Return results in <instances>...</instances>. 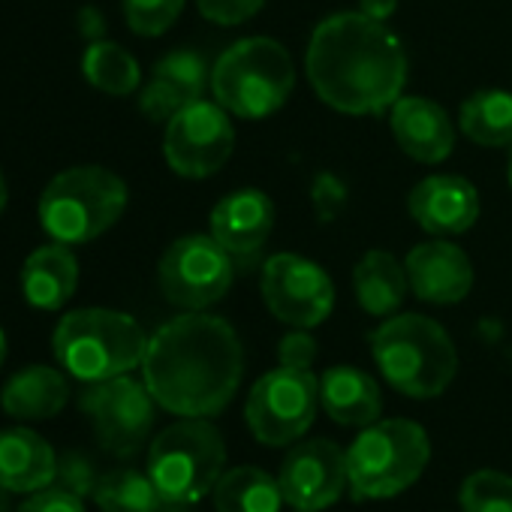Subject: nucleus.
Wrapping results in <instances>:
<instances>
[{
	"mask_svg": "<svg viewBox=\"0 0 512 512\" xmlns=\"http://www.w3.org/2000/svg\"><path fill=\"white\" fill-rule=\"evenodd\" d=\"M244 350L235 329L211 314L187 311L148 338L142 380L157 407L181 419L217 416L238 392Z\"/></svg>",
	"mask_w": 512,
	"mask_h": 512,
	"instance_id": "f257e3e1",
	"label": "nucleus"
},
{
	"mask_svg": "<svg viewBox=\"0 0 512 512\" xmlns=\"http://www.w3.org/2000/svg\"><path fill=\"white\" fill-rule=\"evenodd\" d=\"M320 404L338 425L368 428L380 419L383 395L374 377L353 365H338L320 377Z\"/></svg>",
	"mask_w": 512,
	"mask_h": 512,
	"instance_id": "4be33fe9",
	"label": "nucleus"
},
{
	"mask_svg": "<svg viewBox=\"0 0 512 512\" xmlns=\"http://www.w3.org/2000/svg\"><path fill=\"white\" fill-rule=\"evenodd\" d=\"M199 13L214 25H241L263 10L266 0H196Z\"/></svg>",
	"mask_w": 512,
	"mask_h": 512,
	"instance_id": "2f4dec72",
	"label": "nucleus"
},
{
	"mask_svg": "<svg viewBox=\"0 0 512 512\" xmlns=\"http://www.w3.org/2000/svg\"><path fill=\"white\" fill-rule=\"evenodd\" d=\"M97 482H100L97 467H94V461L85 452L70 449V452L58 455V467H55V482L52 485H58L64 491H73L76 497H94Z\"/></svg>",
	"mask_w": 512,
	"mask_h": 512,
	"instance_id": "7c9ffc66",
	"label": "nucleus"
},
{
	"mask_svg": "<svg viewBox=\"0 0 512 512\" xmlns=\"http://www.w3.org/2000/svg\"><path fill=\"white\" fill-rule=\"evenodd\" d=\"M395 10H398V0H359V13L374 22H386Z\"/></svg>",
	"mask_w": 512,
	"mask_h": 512,
	"instance_id": "c9c22d12",
	"label": "nucleus"
},
{
	"mask_svg": "<svg viewBox=\"0 0 512 512\" xmlns=\"http://www.w3.org/2000/svg\"><path fill=\"white\" fill-rule=\"evenodd\" d=\"M4 208H7V181L0 175V214H4Z\"/></svg>",
	"mask_w": 512,
	"mask_h": 512,
	"instance_id": "e433bc0d",
	"label": "nucleus"
},
{
	"mask_svg": "<svg viewBox=\"0 0 512 512\" xmlns=\"http://www.w3.org/2000/svg\"><path fill=\"white\" fill-rule=\"evenodd\" d=\"M79 287V263L70 244L37 247L22 266V293L37 311H61Z\"/></svg>",
	"mask_w": 512,
	"mask_h": 512,
	"instance_id": "412c9836",
	"label": "nucleus"
},
{
	"mask_svg": "<svg viewBox=\"0 0 512 512\" xmlns=\"http://www.w3.org/2000/svg\"><path fill=\"white\" fill-rule=\"evenodd\" d=\"M320 404V383L305 368H275L253 383L247 395V425L266 446L296 443L314 422Z\"/></svg>",
	"mask_w": 512,
	"mask_h": 512,
	"instance_id": "9d476101",
	"label": "nucleus"
},
{
	"mask_svg": "<svg viewBox=\"0 0 512 512\" xmlns=\"http://www.w3.org/2000/svg\"><path fill=\"white\" fill-rule=\"evenodd\" d=\"M67 398V377L49 365H28L16 371L0 392V404L13 419H52L67 407Z\"/></svg>",
	"mask_w": 512,
	"mask_h": 512,
	"instance_id": "5701e85b",
	"label": "nucleus"
},
{
	"mask_svg": "<svg viewBox=\"0 0 512 512\" xmlns=\"http://www.w3.org/2000/svg\"><path fill=\"white\" fill-rule=\"evenodd\" d=\"M275 226V205L263 190H235L211 211V235L232 256H253Z\"/></svg>",
	"mask_w": 512,
	"mask_h": 512,
	"instance_id": "a211bd4d",
	"label": "nucleus"
},
{
	"mask_svg": "<svg viewBox=\"0 0 512 512\" xmlns=\"http://www.w3.org/2000/svg\"><path fill=\"white\" fill-rule=\"evenodd\" d=\"M79 407L85 416H91L100 446L118 458H130L145 446L157 413V401L145 380L139 383L127 374L88 383Z\"/></svg>",
	"mask_w": 512,
	"mask_h": 512,
	"instance_id": "9b49d317",
	"label": "nucleus"
},
{
	"mask_svg": "<svg viewBox=\"0 0 512 512\" xmlns=\"http://www.w3.org/2000/svg\"><path fill=\"white\" fill-rule=\"evenodd\" d=\"M461 512H512V479L500 470H476L458 491Z\"/></svg>",
	"mask_w": 512,
	"mask_h": 512,
	"instance_id": "c85d7f7f",
	"label": "nucleus"
},
{
	"mask_svg": "<svg viewBox=\"0 0 512 512\" xmlns=\"http://www.w3.org/2000/svg\"><path fill=\"white\" fill-rule=\"evenodd\" d=\"M4 359H7V338L0 332V365H4Z\"/></svg>",
	"mask_w": 512,
	"mask_h": 512,
	"instance_id": "4c0bfd02",
	"label": "nucleus"
},
{
	"mask_svg": "<svg viewBox=\"0 0 512 512\" xmlns=\"http://www.w3.org/2000/svg\"><path fill=\"white\" fill-rule=\"evenodd\" d=\"M226 446L205 419H181L163 428L148 449V476L166 506H190L211 494L223 476Z\"/></svg>",
	"mask_w": 512,
	"mask_h": 512,
	"instance_id": "6e6552de",
	"label": "nucleus"
},
{
	"mask_svg": "<svg viewBox=\"0 0 512 512\" xmlns=\"http://www.w3.org/2000/svg\"><path fill=\"white\" fill-rule=\"evenodd\" d=\"M16 512H85V503L73 491L52 485V488L34 491V497H28Z\"/></svg>",
	"mask_w": 512,
	"mask_h": 512,
	"instance_id": "473e14b6",
	"label": "nucleus"
},
{
	"mask_svg": "<svg viewBox=\"0 0 512 512\" xmlns=\"http://www.w3.org/2000/svg\"><path fill=\"white\" fill-rule=\"evenodd\" d=\"M208 82H211V73H208L202 55H196L190 49L169 52L163 61H157L154 76L139 97V109L151 121H169L184 106L202 100Z\"/></svg>",
	"mask_w": 512,
	"mask_h": 512,
	"instance_id": "f3484780",
	"label": "nucleus"
},
{
	"mask_svg": "<svg viewBox=\"0 0 512 512\" xmlns=\"http://www.w3.org/2000/svg\"><path fill=\"white\" fill-rule=\"evenodd\" d=\"M127 208V184L103 166H76L49 181L40 196V226L52 241L88 244L112 229Z\"/></svg>",
	"mask_w": 512,
	"mask_h": 512,
	"instance_id": "423d86ee",
	"label": "nucleus"
},
{
	"mask_svg": "<svg viewBox=\"0 0 512 512\" xmlns=\"http://www.w3.org/2000/svg\"><path fill=\"white\" fill-rule=\"evenodd\" d=\"M184 10V0H124V19L139 37L166 34Z\"/></svg>",
	"mask_w": 512,
	"mask_h": 512,
	"instance_id": "c756f323",
	"label": "nucleus"
},
{
	"mask_svg": "<svg viewBox=\"0 0 512 512\" xmlns=\"http://www.w3.org/2000/svg\"><path fill=\"white\" fill-rule=\"evenodd\" d=\"M461 133L488 148L512 145V94L509 91H476L464 100L458 115Z\"/></svg>",
	"mask_w": 512,
	"mask_h": 512,
	"instance_id": "a878e982",
	"label": "nucleus"
},
{
	"mask_svg": "<svg viewBox=\"0 0 512 512\" xmlns=\"http://www.w3.org/2000/svg\"><path fill=\"white\" fill-rule=\"evenodd\" d=\"M353 290L362 311L371 317H389L401 308L410 290L407 269L386 250H368L353 272Z\"/></svg>",
	"mask_w": 512,
	"mask_h": 512,
	"instance_id": "b1692460",
	"label": "nucleus"
},
{
	"mask_svg": "<svg viewBox=\"0 0 512 512\" xmlns=\"http://www.w3.org/2000/svg\"><path fill=\"white\" fill-rule=\"evenodd\" d=\"M94 500L100 512H163L166 500L160 497L151 476L139 470H112L100 476Z\"/></svg>",
	"mask_w": 512,
	"mask_h": 512,
	"instance_id": "cd10ccee",
	"label": "nucleus"
},
{
	"mask_svg": "<svg viewBox=\"0 0 512 512\" xmlns=\"http://www.w3.org/2000/svg\"><path fill=\"white\" fill-rule=\"evenodd\" d=\"M431 458L428 434L413 419H383L347 449V482L353 500H386L407 491Z\"/></svg>",
	"mask_w": 512,
	"mask_h": 512,
	"instance_id": "0eeeda50",
	"label": "nucleus"
},
{
	"mask_svg": "<svg viewBox=\"0 0 512 512\" xmlns=\"http://www.w3.org/2000/svg\"><path fill=\"white\" fill-rule=\"evenodd\" d=\"M308 79L326 106L344 115H377L401 100L407 52L383 22L341 13L317 25L308 43Z\"/></svg>",
	"mask_w": 512,
	"mask_h": 512,
	"instance_id": "f03ea898",
	"label": "nucleus"
},
{
	"mask_svg": "<svg viewBox=\"0 0 512 512\" xmlns=\"http://www.w3.org/2000/svg\"><path fill=\"white\" fill-rule=\"evenodd\" d=\"M296 512H311V509H296Z\"/></svg>",
	"mask_w": 512,
	"mask_h": 512,
	"instance_id": "a19ab883",
	"label": "nucleus"
},
{
	"mask_svg": "<svg viewBox=\"0 0 512 512\" xmlns=\"http://www.w3.org/2000/svg\"><path fill=\"white\" fill-rule=\"evenodd\" d=\"M371 353L392 389L410 398L446 392L458 371V353L440 323L422 314L389 317L371 335Z\"/></svg>",
	"mask_w": 512,
	"mask_h": 512,
	"instance_id": "7ed1b4c3",
	"label": "nucleus"
},
{
	"mask_svg": "<svg viewBox=\"0 0 512 512\" xmlns=\"http://www.w3.org/2000/svg\"><path fill=\"white\" fill-rule=\"evenodd\" d=\"M235 127L220 103L196 100L166 121L163 154L181 178H208L232 154Z\"/></svg>",
	"mask_w": 512,
	"mask_h": 512,
	"instance_id": "f8f14e48",
	"label": "nucleus"
},
{
	"mask_svg": "<svg viewBox=\"0 0 512 512\" xmlns=\"http://www.w3.org/2000/svg\"><path fill=\"white\" fill-rule=\"evenodd\" d=\"M392 133L416 163H440L455 148V124L446 109L428 97H401L392 106Z\"/></svg>",
	"mask_w": 512,
	"mask_h": 512,
	"instance_id": "6ab92c4d",
	"label": "nucleus"
},
{
	"mask_svg": "<svg viewBox=\"0 0 512 512\" xmlns=\"http://www.w3.org/2000/svg\"><path fill=\"white\" fill-rule=\"evenodd\" d=\"M284 503L293 509H311L320 512L341 500V494L350 488L347 482V452L335 446L326 437L296 443L278 473Z\"/></svg>",
	"mask_w": 512,
	"mask_h": 512,
	"instance_id": "4468645a",
	"label": "nucleus"
},
{
	"mask_svg": "<svg viewBox=\"0 0 512 512\" xmlns=\"http://www.w3.org/2000/svg\"><path fill=\"white\" fill-rule=\"evenodd\" d=\"M58 455L31 428H0V488L34 494L55 482Z\"/></svg>",
	"mask_w": 512,
	"mask_h": 512,
	"instance_id": "aec40b11",
	"label": "nucleus"
},
{
	"mask_svg": "<svg viewBox=\"0 0 512 512\" xmlns=\"http://www.w3.org/2000/svg\"><path fill=\"white\" fill-rule=\"evenodd\" d=\"M52 347L55 359L70 377L82 383H100L142 368L148 338L130 314L82 308L58 323Z\"/></svg>",
	"mask_w": 512,
	"mask_h": 512,
	"instance_id": "20e7f679",
	"label": "nucleus"
},
{
	"mask_svg": "<svg viewBox=\"0 0 512 512\" xmlns=\"http://www.w3.org/2000/svg\"><path fill=\"white\" fill-rule=\"evenodd\" d=\"M296 88L290 52L269 37H250L229 46L211 70L214 100L238 118H266L278 112Z\"/></svg>",
	"mask_w": 512,
	"mask_h": 512,
	"instance_id": "39448f33",
	"label": "nucleus"
},
{
	"mask_svg": "<svg viewBox=\"0 0 512 512\" xmlns=\"http://www.w3.org/2000/svg\"><path fill=\"white\" fill-rule=\"evenodd\" d=\"M232 253L214 235H184L166 247L157 266L160 293L181 311H205L232 287Z\"/></svg>",
	"mask_w": 512,
	"mask_h": 512,
	"instance_id": "1a4fd4ad",
	"label": "nucleus"
},
{
	"mask_svg": "<svg viewBox=\"0 0 512 512\" xmlns=\"http://www.w3.org/2000/svg\"><path fill=\"white\" fill-rule=\"evenodd\" d=\"M82 73L85 79L103 91V94H112V97H127L139 88L142 82V70L136 64V58L118 46V43H109V40H100V43H91L85 49V58H82Z\"/></svg>",
	"mask_w": 512,
	"mask_h": 512,
	"instance_id": "bb28decb",
	"label": "nucleus"
},
{
	"mask_svg": "<svg viewBox=\"0 0 512 512\" xmlns=\"http://www.w3.org/2000/svg\"><path fill=\"white\" fill-rule=\"evenodd\" d=\"M0 512H7V491L0 488Z\"/></svg>",
	"mask_w": 512,
	"mask_h": 512,
	"instance_id": "58836bf2",
	"label": "nucleus"
},
{
	"mask_svg": "<svg viewBox=\"0 0 512 512\" xmlns=\"http://www.w3.org/2000/svg\"><path fill=\"white\" fill-rule=\"evenodd\" d=\"M263 302L293 329L320 326L335 308V287L329 275L296 253H278L263 266Z\"/></svg>",
	"mask_w": 512,
	"mask_h": 512,
	"instance_id": "ddd939ff",
	"label": "nucleus"
},
{
	"mask_svg": "<svg viewBox=\"0 0 512 512\" xmlns=\"http://www.w3.org/2000/svg\"><path fill=\"white\" fill-rule=\"evenodd\" d=\"M217 512H281V482L263 467H232L223 470L211 488Z\"/></svg>",
	"mask_w": 512,
	"mask_h": 512,
	"instance_id": "393cba45",
	"label": "nucleus"
},
{
	"mask_svg": "<svg viewBox=\"0 0 512 512\" xmlns=\"http://www.w3.org/2000/svg\"><path fill=\"white\" fill-rule=\"evenodd\" d=\"M509 184H512V154H509Z\"/></svg>",
	"mask_w": 512,
	"mask_h": 512,
	"instance_id": "ea45409f",
	"label": "nucleus"
},
{
	"mask_svg": "<svg viewBox=\"0 0 512 512\" xmlns=\"http://www.w3.org/2000/svg\"><path fill=\"white\" fill-rule=\"evenodd\" d=\"M413 220L434 235L467 232L479 217V193L461 175H431L410 190Z\"/></svg>",
	"mask_w": 512,
	"mask_h": 512,
	"instance_id": "dca6fc26",
	"label": "nucleus"
},
{
	"mask_svg": "<svg viewBox=\"0 0 512 512\" xmlns=\"http://www.w3.org/2000/svg\"><path fill=\"white\" fill-rule=\"evenodd\" d=\"M314 202H317L320 214L329 220V217L344 205V187H341L332 175H323V178L314 184Z\"/></svg>",
	"mask_w": 512,
	"mask_h": 512,
	"instance_id": "f704fd0d",
	"label": "nucleus"
},
{
	"mask_svg": "<svg viewBox=\"0 0 512 512\" xmlns=\"http://www.w3.org/2000/svg\"><path fill=\"white\" fill-rule=\"evenodd\" d=\"M278 359L287 368H305V371H311V365L317 359V341L308 332H290V335H284V341L278 347Z\"/></svg>",
	"mask_w": 512,
	"mask_h": 512,
	"instance_id": "72a5a7b5",
	"label": "nucleus"
},
{
	"mask_svg": "<svg viewBox=\"0 0 512 512\" xmlns=\"http://www.w3.org/2000/svg\"><path fill=\"white\" fill-rule=\"evenodd\" d=\"M404 269H407L410 290L431 305H455L473 287L470 256L452 241L437 238V241L416 244L407 253Z\"/></svg>",
	"mask_w": 512,
	"mask_h": 512,
	"instance_id": "2eb2a0df",
	"label": "nucleus"
}]
</instances>
